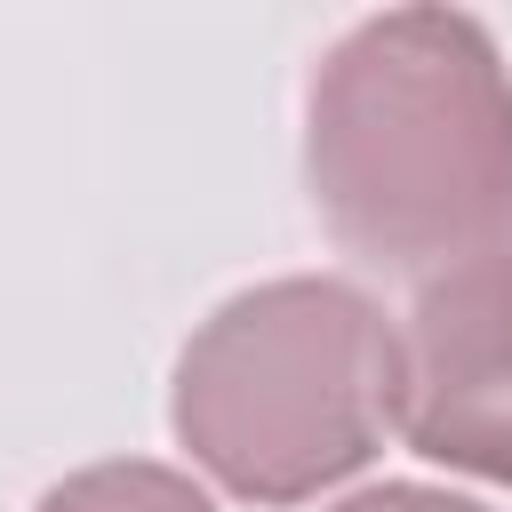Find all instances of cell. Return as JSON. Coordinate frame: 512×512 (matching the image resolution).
Wrapping results in <instances>:
<instances>
[{
	"label": "cell",
	"mask_w": 512,
	"mask_h": 512,
	"mask_svg": "<svg viewBox=\"0 0 512 512\" xmlns=\"http://www.w3.org/2000/svg\"><path fill=\"white\" fill-rule=\"evenodd\" d=\"M344 512H480V504H448V496H424V488H384V496H360Z\"/></svg>",
	"instance_id": "cell-1"
}]
</instances>
